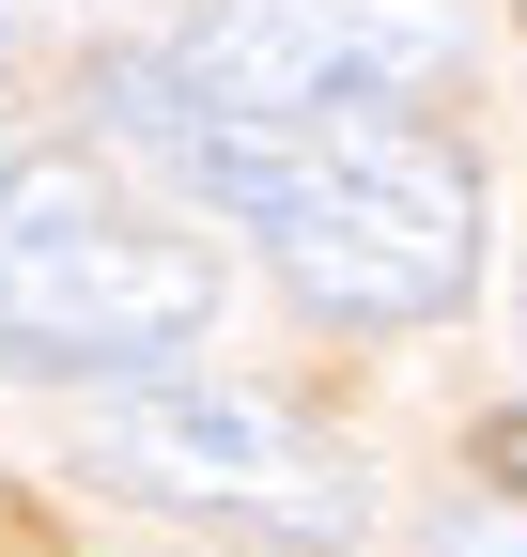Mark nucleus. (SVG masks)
Returning <instances> with one entry per match:
<instances>
[{
	"label": "nucleus",
	"instance_id": "nucleus-1",
	"mask_svg": "<svg viewBox=\"0 0 527 557\" xmlns=\"http://www.w3.org/2000/svg\"><path fill=\"white\" fill-rule=\"evenodd\" d=\"M218 218L264 233L326 325H434L481 278V156L434 109H342V124H233L218 109Z\"/></svg>",
	"mask_w": 527,
	"mask_h": 557
},
{
	"label": "nucleus",
	"instance_id": "nucleus-3",
	"mask_svg": "<svg viewBox=\"0 0 527 557\" xmlns=\"http://www.w3.org/2000/svg\"><path fill=\"white\" fill-rule=\"evenodd\" d=\"M171 62L233 124H342L466 94V16L450 0H203Z\"/></svg>",
	"mask_w": 527,
	"mask_h": 557
},
{
	"label": "nucleus",
	"instance_id": "nucleus-6",
	"mask_svg": "<svg viewBox=\"0 0 527 557\" xmlns=\"http://www.w3.org/2000/svg\"><path fill=\"white\" fill-rule=\"evenodd\" d=\"M481 480H512V496H527V418H481Z\"/></svg>",
	"mask_w": 527,
	"mask_h": 557
},
{
	"label": "nucleus",
	"instance_id": "nucleus-4",
	"mask_svg": "<svg viewBox=\"0 0 527 557\" xmlns=\"http://www.w3.org/2000/svg\"><path fill=\"white\" fill-rule=\"evenodd\" d=\"M218 325V248L94 201L0 248V357L16 372H156Z\"/></svg>",
	"mask_w": 527,
	"mask_h": 557
},
{
	"label": "nucleus",
	"instance_id": "nucleus-5",
	"mask_svg": "<svg viewBox=\"0 0 527 557\" xmlns=\"http://www.w3.org/2000/svg\"><path fill=\"white\" fill-rule=\"evenodd\" d=\"M434 557H527V496H481V511H450Z\"/></svg>",
	"mask_w": 527,
	"mask_h": 557
},
{
	"label": "nucleus",
	"instance_id": "nucleus-7",
	"mask_svg": "<svg viewBox=\"0 0 527 557\" xmlns=\"http://www.w3.org/2000/svg\"><path fill=\"white\" fill-rule=\"evenodd\" d=\"M0 109H16V78H0Z\"/></svg>",
	"mask_w": 527,
	"mask_h": 557
},
{
	"label": "nucleus",
	"instance_id": "nucleus-2",
	"mask_svg": "<svg viewBox=\"0 0 527 557\" xmlns=\"http://www.w3.org/2000/svg\"><path fill=\"white\" fill-rule=\"evenodd\" d=\"M94 434H109V465L140 480L156 511H218V527H264V542H295V557L357 542V511H372L357 465L326 449L295 403H264L233 372H109Z\"/></svg>",
	"mask_w": 527,
	"mask_h": 557
}]
</instances>
